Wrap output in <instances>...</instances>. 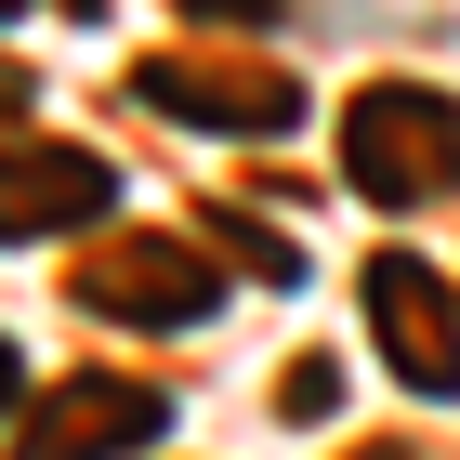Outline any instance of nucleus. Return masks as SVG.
<instances>
[{"mask_svg": "<svg viewBox=\"0 0 460 460\" xmlns=\"http://www.w3.org/2000/svg\"><path fill=\"white\" fill-rule=\"evenodd\" d=\"M342 184L368 211H434V198H460V106L421 93V79H368L342 106Z\"/></svg>", "mask_w": 460, "mask_h": 460, "instance_id": "obj_1", "label": "nucleus"}, {"mask_svg": "<svg viewBox=\"0 0 460 460\" xmlns=\"http://www.w3.org/2000/svg\"><path fill=\"white\" fill-rule=\"evenodd\" d=\"M66 289H79L93 329H198L224 303V277L198 263V237H106Z\"/></svg>", "mask_w": 460, "mask_h": 460, "instance_id": "obj_2", "label": "nucleus"}, {"mask_svg": "<svg viewBox=\"0 0 460 460\" xmlns=\"http://www.w3.org/2000/svg\"><path fill=\"white\" fill-rule=\"evenodd\" d=\"M132 93L158 119H184V132H289V119H303V79L250 66V53H145Z\"/></svg>", "mask_w": 460, "mask_h": 460, "instance_id": "obj_3", "label": "nucleus"}, {"mask_svg": "<svg viewBox=\"0 0 460 460\" xmlns=\"http://www.w3.org/2000/svg\"><path fill=\"white\" fill-rule=\"evenodd\" d=\"M368 329H382L408 394H434V408L460 394V289L434 277L421 250H368Z\"/></svg>", "mask_w": 460, "mask_h": 460, "instance_id": "obj_4", "label": "nucleus"}, {"mask_svg": "<svg viewBox=\"0 0 460 460\" xmlns=\"http://www.w3.org/2000/svg\"><path fill=\"white\" fill-rule=\"evenodd\" d=\"M172 434V394L158 382H106V368H79V382H53L13 421V460H132Z\"/></svg>", "mask_w": 460, "mask_h": 460, "instance_id": "obj_5", "label": "nucleus"}, {"mask_svg": "<svg viewBox=\"0 0 460 460\" xmlns=\"http://www.w3.org/2000/svg\"><path fill=\"white\" fill-rule=\"evenodd\" d=\"M119 211V158L66 132H13L0 145V237H79V224Z\"/></svg>", "mask_w": 460, "mask_h": 460, "instance_id": "obj_6", "label": "nucleus"}, {"mask_svg": "<svg viewBox=\"0 0 460 460\" xmlns=\"http://www.w3.org/2000/svg\"><path fill=\"white\" fill-rule=\"evenodd\" d=\"M277 408H289V421H329V408H342V368H329V355H289Z\"/></svg>", "mask_w": 460, "mask_h": 460, "instance_id": "obj_7", "label": "nucleus"}, {"mask_svg": "<svg viewBox=\"0 0 460 460\" xmlns=\"http://www.w3.org/2000/svg\"><path fill=\"white\" fill-rule=\"evenodd\" d=\"M184 13H198V27H277L289 0H184Z\"/></svg>", "mask_w": 460, "mask_h": 460, "instance_id": "obj_8", "label": "nucleus"}, {"mask_svg": "<svg viewBox=\"0 0 460 460\" xmlns=\"http://www.w3.org/2000/svg\"><path fill=\"white\" fill-rule=\"evenodd\" d=\"M13 394H27V355H13V342H0V408H13Z\"/></svg>", "mask_w": 460, "mask_h": 460, "instance_id": "obj_9", "label": "nucleus"}, {"mask_svg": "<svg viewBox=\"0 0 460 460\" xmlns=\"http://www.w3.org/2000/svg\"><path fill=\"white\" fill-rule=\"evenodd\" d=\"M355 460H408V447H355Z\"/></svg>", "mask_w": 460, "mask_h": 460, "instance_id": "obj_10", "label": "nucleus"}, {"mask_svg": "<svg viewBox=\"0 0 460 460\" xmlns=\"http://www.w3.org/2000/svg\"><path fill=\"white\" fill-rule=\"evenodd\" d=\"M0 13H13V0H0Z\"/></svg>", "mask_w": 460, "mask_h": 460, "instance_id": "obj_11", "label": "nucleus"}]
</instances>
